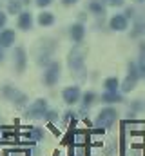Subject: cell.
Masks as SVG:
<instances>
[{
	"label": "cell",
	"mask_w": 145,
	"mask_h": 156,
	"mask_svg": "<svg viewBox=\"0 0 145 156\" xmlns=\"http://www.w3.org/2000/svg\"><path fill=\"white\" fill-rule=\"evenodd\" d=\"M13 66H15L18 75H22L27 67V55H26V49L22 45H16L13 51Z\"/></svg>",
	"instance_id": "7"
},
{
	"label": "cell",
	"mask_w": 145,
	"mask_h": 156,
	"mask_svg": "<svg viewBox=\"0 0 145 156\" xmlns=\"http://www.w3.org/2000/svg\"><path fill=\"white\" fill-rule=\"evenodd\" d=\"M22 4H24V5H27V4H31V0H22Z\"/></svg>",
	"instance_id": "31"
},
{
	"label": "cell",
	"mask_w": 145,
	"mask_h": 156,
	"mask_svg": "<svg viewBox=\"0 0 145 156\" xmlns=\"http://www.w3.org/2000/svg\"><path fill=\"white\" fill-rule=\"evenodd\" d=\"M33 24H35V16L29 9H22L18 15H16V27L24 33L31 31L33 29Z\"/></svg>",
	"instance_id": "6"
},
{
	"label": "cell",
	"mask_w": 145,
	"mask_h": 156,
	"mask_svg": "<svg viewBox=\"0 0 145 156\" xmlns=\"http://www.w3.org/2000/svg\"><path fill=\"white\" fill-rule=\"evenodd\" d=\"M136 80H133L131 76H125L122 82H120V91L122 93H131V91H134L136 89Z\"/></svg>",
	"instance_id": "17"
},
{
	"label": "cell",
	"mask_w": 145,
	"mask_h": 156,
	"mask_svg": "<svg viewBox=\"0 0 145 156\" xmlns=\"http://www.w3.org/2000/svg\"><path fill=\"white\" fill-rule=\"evenodd\" d=\"M104 89H105V91H120V78L118 76H107L104 80Z\"/></svg>",
	"instance_id": "18"
},
{
	"label": "cell",
	"mask_w": 145,
	"mask_h": 156,
	"mask_svg": "<svg viewBox=\"0 0 145 156\" xmlns=\"http://www.w3.org/2000/svg\"><path fill=\"white\" fill-rule=\"evenodd\" d=\"M138 69H140V75L142 78H145V53H140V58H138Z\"/></svg>",
	"instance_id": "24"
},
{
	"label": "cell",
	"mask_w": 145,
	"mask_h": 156,
	"mask_svg": "<svg viewBox=\"0 0 145 156\" xmlns=\"http://www.w3.org/2000/svg\"><path fill=\"white\" fill-rule=\"evenodd\" d=\"M116 120H118V111H116L112 105H107V107H104V109L98 113V116L94 120V127L104 131V129H109Z\"/></svg>",
	"instance_id": "3"
},
{
	"label": "cell",
	"mask_w": 145,
	"mask_h": 156,
	"mask_svg": "<svg viewBox=\"0 0 145 156\" xmlns=\"http://www.w3.org/2000/svg\"><path fill=\"white\" fill-rule=\"evenodd\" d=\"M0 94H2L7 102H11L15 107H18V109H24V107L27 105V102H29V98H27L26 93H22L20 89H16L15 85H9V83H4V85L0 87Z\"/></svg>",
	"instance_id": "1"
},
{
	"label": "cell",
	"mask_w": 145,
	"mask_h": 156,
	"mask_svg": "<svg viewBox=\"0 0 145 156\" xmlns=\"http://www.w3.org/2000/svg\"><path fill=\"white\" fill-rule=\"evenodd\" d=\"M60 2H62V5H65V7H71L74 4H78L80 0H60Z\"/></svg>",
	"instance_id": "28"
},
{
	"label": "cell",
	"mask_w": 145,
	"mask_h": 156,
	"mask_svg": "<svg viewBox=\"0 0 145 156\" xmlns=\"http://www.w3.org/2000/svg\"><path fill=\"white\" fill-rule=\"evenodd\" d=\"M134 4H145V0H134Z\"/></svg>",
	"instance_id": "32"
},
{
	"label": "cell",
	"mask_w": 145,
	"mask_h": 156,
	"mask_svg": "<svg viewBox=\"0 0 145 156\" xmlns=\"http://www.w3.org/2000/svg\"><path fill=\"white\" fill-rule=\"evenodd\" d=\"M55 22H56V16L51 11H45V9H42V13H38V16H36V24L40 27H51Z\"/></svg>",
	"instance_id": "14"
},
{
	"label": "cell",
	"mask_w": 145,
	"mask_h": 156,
	"mask_svg": "<svg viewBox=\"0 0 145 156\" xmlns=\"http://www.w3.org/2000/svg\"><path fill=\"white\" fill-rule=\"evenodd\" d=\"M140 53H145V40L140 42Z\"/></svg>",
	"instance_id": "30"
},
{
	"label": "cell",
	"mask_w": 145,
	"mask_h": 156,
	"mask_svg": "<svg viewBox=\"0 0 145 156\" xmlns=\"http://www.w3.org/2000/svg\"><path fill=\"white\" fill-rule=\"evenodd\" d=\"M7 26V13L0 9V29H4Z\"/></svg>",
	"instance_id": "27"
},
{
	"label": "cell",
	"mask_w": 145,
	"mask_h": 156,
	"mask_svg": "<svg viewBox=\"0 0 145 156\" xmlns=\"http://www.w3.org/2000/svg\"><path fill=\"white\" fill-rule=\"evenodd\" d=\"M131 38H140L145 37V13H136V16L133 18V27L129 31Z\"/></svg>",
	"instance_id": "9"
},
{
	"label": "cell",
	"mask_w": 145,
	"mask_h": 156,
	"mask_svg": "<svg viewBox=\"0 0 145 156\" xmlns=\"http://www.w3.org/2000/svg\"><path fill=\"white\" fill-rule=\"evenodd\" d=\"M109 27L111 31H116V33H125L129 29V20L123 16V13H116L109 18Z\"/></svg>",
	"instance_id": "10"
},
{
	"label": "cell",
	"mask_w": 145,
	"mask_h": 156,
	"mask_svg": "<svg viewBox=\"0 0 145 156\" xmlns=\"http://www.w3.org/2000/svg\"><path fill=\"white\" fill-rule=\"evenodd\" d=\"M98 100H100V96H98V93H94V91H85V93H82V98H80V102H82V109L85 111V109L93 107Z\"/></svg>",
	"instance_id": "15"
},
{
	"label": "cell",
	"mask_w": 145,
	"mask_h": 156,
	"mask_svg": "<svg viewBox=\"0 0 145 156\" xmlns=\"http://www.w3.org/2000/svg\"><path fill=\"white\" fill-rule=\"evenodd\" d=\"M123 16H125L127 20H133V18L136 16V7H134V5H127L125 11H123Z\"/></svg>",
	"instance_id": "23"
},
{
	"label": "cell",
	"mask_w": 145,
	"mask_h": 156,
	"mask_svg": "<svg viewBox=\"0 0 145 156\" xmlns=\"http://www.w3.org/2000/svg\"><path fill=\"white\" fill-rule=\"evenodd\" d=\"M24 109H26V118H29V120H42L44 115H45V111L49 109V104H47L45 98H36L33 104L26 105Z\"/></svg>",
	"instance_id": "4"
},
{
	"label": "cell",
	"mask_w": 145,
	"mask_h": 156,
	"mask_svg": "<svg viewBox=\"0 0 145 156\" xmlns=\"http://www.w3.org/2000/svg\"><path fill=\"white\" fill-rule=\"evenodd\" d=\"M60 76H62V66H60V62L51 60V62L45 66V69H44L42 82L45 83V87H55V85L58 83Z\"/></svg>",
	"instance_id": "2"
},
{
	"label": "cell",
	"mask_w": 145,
	"mask_h": 156,
	"mask_svg": "<svg viewBox=\"0 0 145 156\" xmlns=\"http://www.w3.org/2000/svg\"><path fill=\"white\" fill-rule=\"evenodd\" d=\"M67 66H69V69L74 71V73L83 71V67H85V56H83V53L78 51V49L71 51L69 56H67Z\"/></svg>",
	"instance_id": "8"
},
{
	"label": "cell",
	"mask_w": 145,
	"mask_h": 156,
	"mask_svg": "<svg viewBox=\"0 0 145 156\" xmlns=\"http://www.w3.org/2000/svg\"><path fill=\"white\" fill-rule=\"evenodd\" d=\"M27 138H31V140H42L44 138V129H40V127H29V131H27Z\"/></svg>",
	"instance_id": "21"
},
{
	"label": "cell",
	"mask_w": 145,
	"mask_h": 156,
	"mask_svg": "<svg viewBox=\"0 0 145 156\" xmlns=\"http://www.w3.org/2000/svg\"><path fill=\"white\" fill-rule=\"evenodd\" d=\"M15 42H16V31L7 29V27L0 29V47H2V49H9V47H13Z\"/></svg>",
	"instance_id": "12"
},
{
	"label": "cell",
	"mask_w": 145,
	"mask_h": 156,
	"mask_svg": "<svg viewBox=\"0 0 145 156\" xmlns=\"http://www.w3.org/2000/svg\"><path fill=\"white\" fill-rule=\"evenodd\" d=\"M22 9H24L22 0H9V2H7V11H5V13H11V15L15 16V15H18Z\"/></svg>",
	"instance_id": "20"
},
{
	"label": "cell",
	"mask_w": 145,
	"mask_h": 156,
	"mask_svg": "<svg viewBox=\"0 0 145 156\" xmlns=\"http://www.w3.org/2000/svg\"><path fill=\"white\" fill-rule=\"evenodd\" d=\"M80 98H82V89H80V85H67V87H64L62 89V100L65 102V105H76V104H80Z\"/></svg>",
	"instance_id": "5"
},
{
	"label": "cell",
	"mask_w": 145,
	"mask_h": 156,
	"mask_svg": "<svg viewBox=\"0 0 145 156\" xmlns=\"http://www.w3.org/2000/svg\"><path fill=\"white\" fill-rule=\"evenodd\" d=\"M127 76H131L133 80H136V82L142 80V75H140V69H138V64L136 62H129L127 64Z\"/></svg>",
	"instance_id": "19"
},
{
	"label": "cell",
	"mask_w": 145,
	"mask_h": 156,
	"mask_svg": "<svg viewBox=\"0 0 145 156\" xmlns=\"http://www.w3.org/2000/svg\"><path fill=\"white\" fill-rule=\"evenodd\" d=\"M87 9H89V13H93L94 16H104V15L107 13V5H105L102 0H89Z\"/></svg>",
	"instance_id": "16"
},
{
	"label": "cell",
	"mask_w": 145,
	"mask_h": 156,
	"mask_svg": "<svg viewBox=\"0 0 145 156\" xmlns=\"http://www.w3.org/2000/svg\"><path fill=\"white\" fill-rule=\"evenodd\" d=\"M69 38L76 45H80L83 42V38H85V26L82 22H74V24L69 26Z\"/></svg>",
	"instance_id": "11"
},
{
	"label": "cell",
	"mask_w": 145,
	"mask_h": 156,
	"mask_svg": "<svg viewBox=\"0 0 145 156\" xmlns=\"http://www.w3.org/2000/svg\"><path fill=\"white\" fill-rule=\"evenodd\" d=\"M4 60H5V53H4V49L0 47V64H2Z\"/></svg>",
	"instance_id": "29"
},
{
	"label": "cell",
	"mask_w": 145,
	"mask_h": 156,
	"mask_svg": "<svg viewBox=\"0 0 145 156\" xmlns=\"http://www.w3.org/2000/svg\"><path fill=\"white\" fill-rule=\"evenodd\" d=\"M42 120H45V122H56V120H58V113L53 111V109H47Z\"/></svg>",
	"instance_id": "22"
},
{
	"label": "cell",
	"mask_w": 145,
	"mask_h": 156,
	"mask_svg": "<svg viewBox=\"0 0 145 156\" xmlns=\"http://www.w3.org/2000/svg\"><path fill=\"white\" fill-rule=\"evenodd\" d=\"M107 7H122L125 5V0H102Z\"/></svg>",
	"instance_id": "25"
},
{
	"label": "cell",
	"mask_w": 145,
	"mask_h": 156,
	"mask_svg": "<svg viewBox=\"0 0 145 156\" xmlns=\"http://www.w3.org/2000/svg\"><path fill=\"white\" fill-rule=\"evenodd\" d=\"M100 100H102L104 104H107V105L123 104V102H125V98H123V93H122V91H105V93L100 96Z\"/></svg>",
	"instance_id": "13"
},
{
	"label": "cell",
	"mask_w": 145,
	"mask_h": 156,
	"mask_svg": "<svg viewBox=\"0 0 145 156\" xmlns=\"http://www.w3.org/2000/svg\"><path fill=\"white\" fill-rule=\"evenodd\" d=\"M35 2V5L36 7H40V9H45V7H49L55 0H33Z\"/></svg>",
	"instance_id": "26"
}]
</instances>
